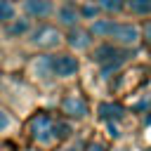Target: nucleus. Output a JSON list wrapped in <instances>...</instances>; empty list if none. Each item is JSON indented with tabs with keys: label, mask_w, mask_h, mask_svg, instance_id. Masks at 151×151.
I'll return each instance as SVG.
<instances>
[{
	"label": "nucleus",
	"mask_w": 151,
	"mask_h": 151,
	"mask_svg": "<svg viewBox=\"0 0 151 151\" xmlns=\"http://www.w3.org/2000/svg\"><path fill=\"white\" fill-rule=\"evenodd\" d=\"M17 14H19V7H17L14 0H0V28H2L9 19H14Z\"/></svg>",
	"instance_id": "4468645a"
},
{
	"label": "nucleus",
	"mask_w": 151,
	"mask_h": 151,
	"mask_svg": "<svg viewBox=\"0 0 151 151\" xmlns=\"http://www.w3.org/2000/svg\"><path fill=\"white\" fill-rule=\"evenodd\" d=\"M83 146H85V137L83 134H76L73 139H68L66 144H61L57 151H83Z\"/></svg>",
	"instance_id": "f3484780"
},
{
	"label": "nucleus",
	"mask_w": 151,
	"mask_h": 151,
	"mask_svg": "<svg viewBox=\"0 0 151 151\" xmlns=\"http://www.w3.org/2000/svg\"><path fill=\"white\" fill-rule=\"evenodd\" d=\"M83 151H111L106 139H101L99 134H92V137H85V146Z\"/></svg>",
	"instance_id": "2eb2a0df"
},
{
	"label": "nucleus",
	"mask_w": 151,
	"mask_h": 151,
	"mask_svg": "<svg viewBox=\"0 0 151 151\" xmlns=\"http://www.w3.org/2000/svg\"><path fill=\"white\" fill-rule=\"evenodd\" d=\"M64 38H66V50L68 52H73V54H78V57H87L90 54V50L94 47V35L90 33V28L85 26V24H80V26H76V28H71V31H64Z\"/></svg>",
	"instance_id": "6e6552de"
},
{
	"label": "nucleus",
	"mask_w": 151,
	"mask_h": 151,
	"mask_svg": "<svg viewBox=\"0 0 151 151\" xmlns=\"http://www.w3.org/2000/svg\"><path fill=\"white\" fill-rule=\"evenodd\" d=\"M125 17L134 21L151 19V0H125Z\"/></svg>",
	"instance_id": "9b49d317"
},
{
	"label": "nucleus",
	"mask_w": 151,
	"mask_h": 151,
	"mask_svg": "<svg viewBox=\"0 0 151 151\" xmlns=\"http://www.w3.org/2000/svg\"><path fill=\"white\" fill-rule=\"evenodd\" d=\"M0 151H2V142H0Z\"/></svg>",
	"instance_id": "a211bd4d"
},
{
	"label": "nucleus",
	"mask_w": 151,
	"mask_h": 151,
	"mask_svg": "<svg viewBox=\"0 0 151 151\" xmlns=\"http://www.w3.org/2000/svg\"><path fill=\"white\" fill-rule=\"evenodd\" d=\"M78 7H80V19H83V24H85V26L101 17V12H99V7L94 5V0H80V5H78Z\"/></svg>",
	"instance_id": "ddd939ff"
},
{
	"label": "nucleus",
	"mask_w": 151,
	"mask_h": 151,
	"mask_svg": "<svg viewBox=\"0 0 151 151\" xmlns=\"http://www.w3.org/2000/svg\"><path fill=\"white\" fill-rule=\"evenodd\" d=\"M45 94L38 92L21 71H0V104L9 109L17 118H26L38 106H42Z\"/></svg>",
	"instance_id": "7ed1b4c3"
},
{
	"label": "nucleus",
	"mask_w": 151,
	"mask_h": 151,
	"mask_svg": "<svg viewBox=\"0 0 151 151\" xmlns=\"http://www.w3.org/2000/svg\"><path fill=\"white\" fill-rule=\"evenodd\" d=\"M17 7H19V14L31 19L33 24H45V21H52L54 17V0H19Z\"/></svg>",
	"instance_id": "1a4fd4ad"
},
{
	"label": "nucleus",
	"mask_w": 151,
	"mask_h": 151,
	"mask_svg": "<svg viewBox=\"0 0 151 151\" xmlns=\"http://www.w3.org/2000/svg\"><path fill=\"white\" fill-rule=\"evenodd\" d=\"M52 109L57 113H61L64 118H68L71 123L76 125H83L87 123L92 116H94V106H92V99L87 94V90L83 87V83H73V85H66L61 87L57 94H52Z\"/></svg>",
	"instance_id": "39448f33"
},
{
	"label": "nucleus",
	"mask_w": 151,
	"mask_h": 151,
	"mask_svg": "<svg viewBox=\"0 0 151 151\" xmlns=\"http://www.w3.org/2000/svg\"><path fill=\"white\" fill-rule=\"evenodd\" d=\"M87 28L97 42H111L123 50H142V24L134 19L99 17L92 24H87Z\"/></svg>",
	"instance_id": "20e7f679"
},
{
	"label": "nucleus",
	"mask_w": 151,
	"mask_h": 151,
	"mask_svg": "<svg viewBox=\"0 0 151 151\" xmlns=\"http://www.w3.org/2000/svg\"><path fill=\"white\" fill-rule=\"evenodd\" d=\"M78 134V125L57 113L52 106H38L21 120V137L33 151H57Z\"/></svg>",
	"instance_id": "f257e3e1"
},
{
	"label": "nucleus",
	"mask_w": 151,
	"mask_h": 151,
	"mask_svg": "<svg viewBox=\"0 0 151 151\" xmlns=\"http://www.w3.org/2000/svg\"><path fill=\"white\" fill-rule=\"evenodd\" d=\"M14 2H19V0H14Z\"/></svg>",
	"instance_id": "6ab92c4d"
},
{
	"label": "nucleus",
	"mask_w": 151,
	"mask_h": 151,
	"mask_svg": "<svg viewBox=\"0 0 151 151\" xmlns=\"http://www.w3.org/2000/svg\"><path fill=\"white\" fill-rule=\"evenodd\" d=\"M0 71H2V68H0Z\"/></svg>",
	"instance_id": "aec40b11"
},
{
	"label": "nucleus",
	"mask_w": 151,
	"mask_h": 151,
	"mask_svg": "<svg viewBox=\"0 0 151 151\" xmlns=\"http://www.w3.org/2000/svg\"><path fill=\"white\" fill-rule=\"evenodd\" d=\"M21 137V118H17L9 109L0 104V142Z\"/></svg>",
	"instance_id": "9d476101"
},
{
	"label": "nucleus",
	"mask_w": 151,
	"mask_h": 151,
	"mask_svg": "<svg viewBox=\"0 0 151 151\" xmlns=\"http://www.w3.org/2000/svg\"><path fill=\"white\" fill-rule=\"evenodd\" d=\"M139 24H142V50L144 54L151 57V19H144Z\"/></svg>",
	"instance_id": "dca6fc26"
},
{
	"label": "nucleus",
	"mask_w": 151,
	"mask_h": 151,
	"mask_svg": "<svg viewBox=\"0 0 151 151\" xmlns=\"http://www.w3.org/2000/svg\"><path fill=\"white\" fill-rule=\"evenodd\" d=\"M80 0H54V17L52 24H57L61 31H71L83 24L80 19Z\"/></svg>",
	"instance_id": "0eeeda50"
},
{
	"label": "nucleus",
	"mask_w": 151,
	"mask_h": 151,
	"mask_svg": "<svg viewBox=\"0 0 151 151\" xmlns=\"http://www.w3.org/2000/svg\"><path fill=\"white\" fill-rule=\"evenodd\" d=\"M139 54H144V50H123L111 42H94V47L83 61H85V68H90L92 76L109 87V83L123 68L139 61Z\"/></svg>",
	"instance_id": "f03ea898"
},
{
	"label": "nucleus",
	"mask_w": 151,
	"mask_h": 151,
	"mask_svg": "<svg viewBox=\"0 0 151 151\" xmlns=\"http://www.w3.org/2000/svg\"><path fill=\"white\" fill-rule=\"evenodd\" d=\"M94 5L99 7L101 17H113V19L125 17V0H94Z\"/></svg>",
	"instance_id": "f8f14e48"
},
{
	"label": "nucleus",
	"mask_w": 151,
	"mask_h": 151,
	"mask_svg": "<svg viewBox=\"0 0 151 151\" xmlns=\"http://www.w3.org/2000/svg\"><path fill=\"white\" fill-rule=\"evenodd\" d=\"M66 45V38H64V31L52 24V21H45V24H33V28L28 31V35L24 38V42L19 45V50L24 54H42V52H57V50H64Z\"/></svg>",
	"instance_id": "423d86ee"
}]
</instances>
